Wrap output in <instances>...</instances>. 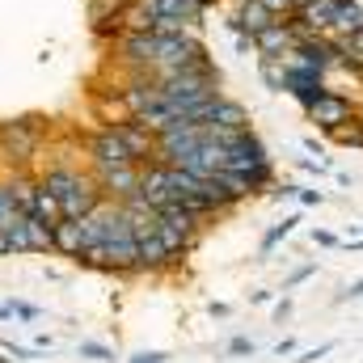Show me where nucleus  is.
I'll use <instances>...</instances> for the list:
<instances>
[{
  "instance_id": "f257e3e1",
  "label": "nucleus",
  "mask_w": 363,
  "mask_h": 363,
  "mask_svg": "<svg viewBox=\"0 0 363 363\" xmlns=\"http://www.w3.org/2000/svg\"><path fill=\"white\" fill-rule=\"evenodd\" d=\"M224 148H228V169L241 174V178H250V186H254L258 194L274 186V157H271V148L258 140L254 127L241 131V135H237L233 144H224Z\"/></svg>"
},
{
  "instance_id": "f03ea898",
  "label": "nucleus",
  "mask_w": 363,
  "mask_h": 363,
  "mask_svg": "<svg viewBox=\"0 0 363 363\" xmlns=\"http://www.w3.org/2000/svg\"><path fill=\"white\" fill-rule=\"evenodd\" d=\"M161 93H165V101H169L174 110H190V106L211 101V97L220 93V72H216L211 60H207V64H194V68H182V72H174V77L161 81Z\"/></svg>"
},
{
  "instance_id": "7ed1b4c3",
  "label": "nucleus",
  "mask_w": 363,
  "mask_h": 363,
  "mask_svg": "<svg viewBox=\"0 0 363 363\" xmlns=\"http://www.w3.org/2000/svg\"><path fill=\"white\" fill-rule=\"evenodd\" d=\"M43 148V127L38 118H4L0 123V161L9 169H30V161Z\"/></svg>"
},
{
  "instance_id": "20e7f679",
  "label": "nucleus",
  "mask_w": 363,
  "mask_h": 363,
  "mask_svg": "<svg viewBox=\"0 0 363 363\" xmlns=\"http://www.w3.org/2000/svg\"><path fill=\"white\" fill-rule=\"evenodd\" d=\"M359 114V106H355V97H347L342 89H325L313 106H304V118L317 127V131H334V127H342V123H351Z\"/></svg>"
},
{
  "instance_id": "39448f33",
  "label": "nucleus",
  "mask_w": 363,
  "mask_h": 363,
  "mask_svg": "<svg viewBox=\"0 0 363 363\" xmlns=\"http://www.w3.org/2000/svg\"><path fill=\"white\" fill-rule=\"evenodd\" d=\"M9 254H55V228L26 211L9 233Z\"/></svg>"
},
{
  "instance_id": "423d86ee",
  "label": "nucleus",
  "mask_w": 363,
  "mask_h": 363,
  "mask_svg": "<svg viewBox=\"0 0 363 363\" xmlns=\"http://www.w3.org/2000/svg\"><path fill=\"white\" fill-rule=\"evenodd\" d=\"M85 157H89V169H110V165H127L131 152L123 148V140L114 135V127H97L93 135H85ZM140 165V161H135Z\"/></svg>"
},
{
  "instance_id": "0eeeda50",
  "label": "nucleus",
  "mask_w": 363,
  "mask_h": 363,
  "mask_svg": "<svg viewBox=\"0 0 363 363\" xmlns=\"http://www.w3.org/2000/svg\"><path fill=\"white\" fill-rule=\"evenodd\" d=\"M140 169H144V165L127 161V165L93 169V178H97V186H101V194H106L110 203H127V199H135V194H140Z\"/></svg>"
},
{
  "instance_id": "6e6552de",
  "label": "nucleus",
  "mask_w": 363,
  "mask_h": 363,
  "mask_svg": "<svg viewBox=\"0 0 363 363\" xmlns=\"http://www.w3.org/2000/svg\"><path fill=\"white\" fill-rule=\"evenodd\" d=\"M110 127H114V135L123 140V148L131 152V161H140V165L157 161V135H152L144 123H135V118L127 114V118H114Z\"/></svg>"
},
{
  "instance_id": "1a4fd4ad",
  "label": "nucleus",
  "mask_w": 363,
  "mask_h": 363,
  "mask_svg": "<svg viewBox=\"0 0 363 363\" xmlns=\"http://www.w3.org/2000/svg\"><path fill=\"white\" fill-rule=\"evenodd\" d=\"M300 38H304V30H300L291 17H279V21L267 26V30L254 34V51H258V55H287ZM258 55H254V60H258Z\"/></svg>"
},
{
  "instance_id": "9d476101",
  "label": "nucleus",
  "mask_w": 363,
  "mask_h": 363,
  "mask_svg": "<svg viewBox=\"0 0 363 363\" xmlns=\"http://www.w3.org/2000/svg\"><path fill=\"white\" fill-rule=\"evenodd\" d=\"M338 4H342V0H304V4L291 13V21H296L304 34H334Z\"/></svg>"
},
{
  "instance_id": "9b49d317",
  "label": "nucleus",
  "mask_w": 363,
  "mask_h": 363,
  "mask_svg": "<svg viewBox=\"0 0 363 363\" xmlns=\"http://www.w3.org/2000/svg\"><path fill=\"white\" fill-rule=\"evenodd\" d=\"M271 21H279V17H274L262 0H241V4L228 13V21H224V26H228V34H250V38H254V34H258V30H267Z\"/></svg>"
},
{
  "instance_id": "f8f14e48",
  "label": "nucleus",
  "mask_w": 363,
  "mask_h": 363,
  "mask_svg": "<svg viewBox=\"0 0 363 363\" xmlns=\"http://www.w3.org/2000/svg\"><path fill=\"white\" fill-rule=\"evenodd\" d=\"M148 9L157 17H178V21L199 30L203 17H207V9H216V4H207V0H148Z\"/></svg>"
},
{
  "instance_id": "ddd939ff",
  "label": "nucleus",
  "mask_w": 363,
  "mask_h": 363,
  "mask_svg": "<svg viewBox=\"0 0 363 363\" xmlns=\"http://www.w3.org/2000/svg\"><path fill=\"white\" fill-rule=\"evenodd\" d=\"M174 267H182L178 258L165 250V241L157 237V233H148V237H140V274H161V271H174Z\"/></svg>"
},
{
  "instance_id": "4468645a",
  "label": "nucleus",
  "mask_w": 363,
  "mask_h": 363,
  "mask_svg": "<svg viewBox=\"0 0 363 363\" xmlns=\"http://www.w3.org/2000/svg\"><path fill=\"white\" fill-rule=\"evenodd\" d=\"M55 254H64V258H72V262L85 254V241H81L77 220H60V224H55Z\"/></svg>"
},
{
  "instance_id": "2eb2a0df",
  "label": "nucleus",
  "mask_w": 363,
  "mask_h": 363,
  "mask_svg": "<svg viewBox=\"0 0 363 363\" xmlns=\"http://www.w3.org/2000/svg\"><path fill=\"white\" fill-rule=\"evenodd\" d=\"M363 30V4L359 0H342L338 4V21H334V34L330 38H351Z\"/></svg>"
},
{
  "instance_id": "dca6fc26",
  "label": "nucleus",
  "mask_w": 363,
  "mask_h": 363,
  "mask_svg": "<svg viewBox=\"0 0 363 363\" xmlns=\"http://www.w3.org/2000/svg\"><path fill=\"white\" fill-rule=\"evenodd\" d=\"M21 216H26V211H21V203H17V194H13L9 178H0V237H9V233L17 228Z\"/></svg>"
},
{
  "instance_id": "f3484780",
  "label": "nucleus",
  "mask_w": 363,
  "mask_h": 363,
  "mask_svg": "<svg viewBox=\"0 0 363 363\" xmlns=\"http://www.w3.org/2000/svg\"><path fill=\"white\" fill-rule=\"evenodd\" d=\"M30 216H38V220H47L51 228H55V224L64 220V211H60V199H55V194H51V190L43 186V182L34 186V207H30Z\"/></svg>"
},
{
  "instance_id": "a211bd4d",
  "label": "nucleus",
  "mask_w": 363,
  "mask_h": 363,
  "mask_svg": "<svg viewBox=\"0 0 363 363\" xmlns=\"http://www.w3.org/2000/svg\"><path fill=\"white\" fill-rule=\"evenodd\" d=\"M258 77L271 93H287V68L279 55H258Z\"/></svg>"
},
{
  "instance_id": "6ab92c4d",
  "label": "nucleus",
  "mask_w": 363,
  "mask_h": 363,
  "mask_svg": "<svg viewBox=\"0 0 363 363\" xmlns=\"http://www.w3.org/2000/svg\"><path fill=\"white\" fill-rule=\"evenodd\" d=\"M330 140H334V144H342V148H363V123H359V118H351V123L334 127V131H330Z\"/></svg>"
},
{
  "instance_id": "aec40b11",
  "label": "nucleus",
  "mask_w": 363,
  "mask_h": 363,
  "mask_svg": "<svg viewBox=\"0 0 363 363\" xmlns=\"http://www.w3.org/2000/svg\"><path fill=\"white\" fill-rule=\"evenodd\" d=\"M127 4H131V0H89V21L93 26H97V21H110V17H118Z\"/></svg>"
},
{
  "instance_id": "412c9836",
  "label": "nucleus",
  "mask_w": 363,
  "mask_h": 363,
  "mask_svg": "<svg viewBox=\"0 0 363 363\" xmlns=\"http://www.w3.org/2000/svg\"><path fill=\"white\" fill-rule=\"evenodd\" d=\"M296 224H300V216H287L283 224H274L271 233L262 237V254H271V250L279 245V241H283V237H291V233H296Z\"/></svg>"
},
{
  "instance_id": "4be33fe9",
  "label": "nucleus",
  "mask_w": 363,
  "mask_h": 363,
  "mask_svg": "<svg viewBox=\"0 0 363 363\" xmlns=\"http://www.w3.org/2000/svg\"><path fill=\"white\" fill-rule=\"evenodd\" d=\"M81 355H85V359H97V363L114 359V355H110V347H101V342H81Z\"/></svg>"
},
{
  "instance_id": "5701e85b",
  "label": "nucleus",
  "mask_w": 363,
  "mask_h": 363,
  "mask_svg": "<svg viewBox=\"0 0 363 363\" xmlns=\"http://www.w3.org/2000/svg\"><path fill=\"white\" fill-rule=\"evenodd\" d=\"M262 4L271 9L274 17H291V13H296V0H262Z\"/></svg>"
},
{
  "instance_id": "b1692460",
  "label": "nucleus",
  "mask_w": 363,
  "mask_h": 363,
  "mask_svg": "<svg viewBox=\"0 0 363 363\" xmlns=\"http://www.w3.org/2000/svg\"><path fill=\"white\" fill-rule=\"evenodd\" d=\"M228 355H254V338H245V334L233 338V342H228Z\"/></svg>"
},
{
  "instance_id": "393cba45",
  "label": "nucleus",
  "mask_w": 363,
  "mask_h": 363,
  "mask_svg": "<svg viewBox=\"0 0 363 363\" xmlns=\"http://www.w3.org/2000/svg\"><path fill=\"white\" fill-rule=\"evenodd\" d=\"M233 47H237V55H258V51H254V38H250V34H233Z\"/></svg>"
},
{
  "instance_id": "a878e982",
  "label": "nucleus",
  "mask_w": 363,
  "mask_h": 363,
  "mask_svg": "<svg viewBox=\"0 0 363 363\" xmlns=\"http://www.w3.org/2000/svg\"><path fill=\"white\" fill-rule=\"evenodd\" d=\"M296 199H300V203H308V207H321V203H325V190H304V186H300V194H296Z\"/></svg>"
},
{
  "instance_id": "bb28decb",
  "label": "nucleus",
  "mask_w": 363,
  "mask_h": 363,
  "mask_svg": "<svg viewBox=\"0 0 363 363\" xmlns=\"http://www.w3.org/2000/svg\"><path fill=\"white\" fill-rule=\"evenodd\" d=\"M9 308H13V317H21V321H34V317H38V308H34V304H17V300H13Z\"/></svg>"
},
{
  "instance_id": "cd10ccee",
  "label": "nucleus",
  "mask_w": 363,
  "mask_h": 363,
  "mask_svg": "<svg viewBox=\"0 0 363 363\" xmlns=\"http://www.w3.org/2000/svg\"><path fill=\"white\" fill-rule=\"evenodd\" d=\"M317 271V267H300V271L291 274V279H287V283H283V291H291V287H296V283H304V279H308V274Z\"/></svg>"
},
{
  "instance_id": "c85d7f7f",
  "label": "nucleus",
  "mask_w": 363,
  "mask_h": 363,
  "mask_svg": "<svg viewBox=\"0 0 363 363\" xmlns=\"http://www.w3.org/2000/svg\"><path fill=\"white\" fill-rule=\"evenodd\" d=\"M313 241H317V245H342V237H334V233H325V228H317Z\"/></svg>"
},
{
  "instance_id": "c756f323",
  "label": "nucleus",
  "mask_w": 363,
  "mask_h": 363,
  "mask_svg": "<svg viewBox=\"0 0 363 363\" xmlns=\"http://www.w3.org/2000/svg\"><path fill=\"white\" fill-rule=\"evenodd\" d=\"M165 359H169L165 351H144V355H135L131 363H165Z\"/></svg>"
},
{
  "instance_id": "7c9ffc66",
  "label": "nucleus",
  "mask_w": 363,
  "mask_h": 363,
  "mask_svg": "<svg viewBox=\"0 0 363 363\" xmlns=\"http://www.w3.org/2000/svg\"><path fill=\"white\" fill-rule=\"evenodd\" d=\"M287 313H291V300H287V296H283V300H279V304H274V321H283V317H287Z\"/></svg>"
},
{
  "instance_id": "2f4dec72",
  "label": "nucleus",
  "mask_w": 363,
  "mask_h": 363,
  "mask_svg": "<svg viewBox=\"0 0 363 363\" xmlns=\"http://www.w3.org/2000/svg\"><path fill=\"white\" fill-rule=\"evenodd\" d=\"M342 300H363V279H359V283H351V287H347V296H342Z\"/></svg>"
},
{
  "instance_id": "473e14b6",
  "label": "nucleus",
  "mask_w": 363,
  "mask_h": 363,
  "mask_svg": "<svg viewBox=\"0 0 363 363\" xmlns=\"http://www.w3.org/2000/svg\"><path fill=\"white\" fill-rule=\"evenodd\" d=\"M355 118H359V123H363V106H359V114H355Z\"/></svg>"
},
{
  "instance_id": "72a5a7b5",
  "label": "nucleus",
  "mask_w": 363,
  "mask_h": 363,
  "mask_svg": "<svg viewBox=\"0 0 363 363\" xmlns=\"http://www.w3.org/2000/svg\"><path fill=\"white\" fill-rule=\"evenodd\" d=\"M207 4H216V0H207Z\"/></svg>"
}]
</instances>
